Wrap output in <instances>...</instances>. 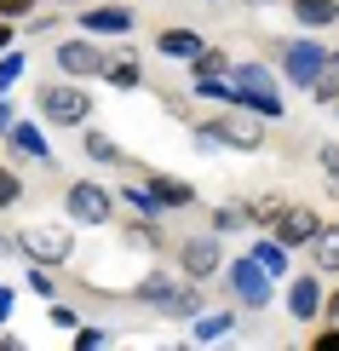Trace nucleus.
<instances>
[{"label": "nucleus", "instance_id": "obj_27", "mask_svg": "<svg viewBox=\"0 0 339 351\" xmlns=\"http://www.w3.org/2000/svg\"><path fill=\"white\" fill-rule=\"evenodd\" d=\"M115 208H127L132 219H167V213H161V202H155V196H150L144 184H121V196H115Z\"/></svg>", "mask_w": 339, "mask_h": 351}, {"label": "nucleus", "instance_id": "obj_11", "mask_svg": "<svg viewBox=\"0 0 339 351\" xmlns=\"http://www.w3.org/2000/svg\"><path fill=\"white\" fill-rule=\"evenodd\" d=\"M288 317L299 328H311V323H322V282H316V271H299L288 282Z\"/></svg>", "mask_w": 339, "mask_h": 351}, {"label": "nucleus", "instance_id": "obj_34", "mask_svg": "<svg viewBox=\"0 0 339 351\" xmlns=\"http://www.w3.org/2000/svg\"><path fill=\"white\" fill-rule=\"evenodd\" d=\"M311 351H339V323H311Z\"/></svg>", "mask_w": 339, "mask_h": 351}, {"label": "nucleus", "instance_id": "obj_19", "mask_svg": "<svg viewBox=\"0 0 339 351\" xmlns=\"http://www.w3.org/2000/svg\"><path fill=\"white\" fill-rule=\"evenodd\" d=\"M305 247H311V265H316L322 276H339V225H328V219H322L316 237L305 242Z\"/></svg>", "mask_w": 339, "mask_h": 351}, {"label": "nucleus", "instance_id": "obj_26", "mask_svg": "<svg viewBox=\"0 0 339 351\" xmlns=\"http://www.w3.org/2000/svg\"><path fill=\"white\" fill-rule=\"evenodd\" d=\"M247 259H253L264 276H288V247L276 242V237H259L253 247H247Z\"/></svg>", "mask_w": 339, "mask_h": 351}, {"label": "nucleus", "instance_id": "obj_32", "mask_svg": "<svg viewBox=\"0 0 339 351\" xmlns=\"http://www.w3.org/2000/svg\"><path fill=\"white\" fill-rule=\"evenodd\" d=\"M18 81H23V52L6 47V52H0V93H12Z\"/></svg>", "mask_w": 339, "mask_h": 351}, {"label": "nucleus", "instance_id": "obj_18", "mask_svg": "<svg viewBox=\"0 0 339 351\" xmlns=\"http://www.w3.org/2000/svg\"><path fill=\"white\" fill-rule=\"evenodd\" d=\"M0 138H6V144H12L18 156H35V162H52V144H47V133H40L35 121H18V115H12V127H6Z\"/></svg>", "mask_w": 339, "mask_h": 351}, {"label": "nucleus", "instance_id": "obj_3", "mask_svg": "<svg viewBox=\"0 0 339 351\" xmlns=\"http://www.w3.org/2000/svg\"><path fill=\"white\" fill-rule=\"evenodd\" d=\"M35 110L47 115L52 127H81V121H92V93H86L81 81L64 75V81H47L35 93Z\"/></svg>", "mask_w": 339, "mask_h": 351}, {"label": "nucleus", "instance_id": "obj_1", "mask_svg": "<svg viewBox=\"0 0 339 351\" xmlns=\"http://www.w3.org/2000/svg\"><path fill=\"white\" fill-rule=\"evenodd\" d=\"M12 242H18V254L29 265H47V271L75 259V225H69V219H35V225H23Z\"/></svg>", "mask_w": 339, "mask_h": 351}, {"label": "nucleus", "instance_id": "obj_38", "mask_svg": "<svg viewBox=\"0 0 339 351\" xmlns=\"http://www.w3.org/2000/svg\"><path fill=\"white\" fill-rule=\"evenodd\" d=\"M47 317H52L58 328H75V323H81V317H75V305H64V300H52V311H47Z\"/></svg>", "mask_w": 339, "mask_h": 351}, {"label": "nucleus", "instance_id": "obj_4", "mask_svg": "<svg viewBox=\"0 0 339 351\" xmlns=\"http://www.w3.org/2000/svg\"><path fill=\"white\" fill-rule=\"evenodd\" d=\"M208 127H213V138L225 150H242V156L264 150V115L242 110V104H218V115H208Z\"/></svg>", "mask_w": 339, "mask_h": 351}, {"label": "nucleus", "instance_id": "obj_8", "mask_svg": "<svg viewBox=\"0 0 339 351\" xmlns=\"http://www.w3.org/2000/svg\"><path fill=\"white\" fill-rule=\"evenodd\" d=\"M104 47H98L92 35H75V40H58V52H52V64H58V75H69V81H98L104 75Z\"/></svg>", "mask_w": 339, "mask_h": 351}, {"label": "nucleus", "instance_id": "obj_14", "mask_svg": "<svg viewBox=\"0 0 339 351\" xmlns=\"http://www.w3.org/2000/svg\"><path fill=\"white\" fill-rule=\"evenodd\" d=\"M201 305H208V300H201V282H190V276H179V282H173L167 294H161V300L150 305V311H161V317H173V323H190V317H196Z\"/></svg>", "mask_w": 339, "mask_h": 351}, {"label": "nucleus", "instance_id": "obj_2", "mask_svg": "<svg viewBox=\"0 0 339 351\" xmlns=\"http://www.w3.org/2000/svg\"><path fill=\"white\" fill-rule=\"evenodd\" d=\"M230 86H236V104L242 110L264 115V121H282V81L264 64H230Z\"/></svg>", "mask_w": 339, "mask_h": 351}, {"label": "nucleus", "instance_id": "obj_9", "mask_svg": "<svg viewBox=\"0 0 339 351\" xmlns=\"http://www.w3.org/2000/svg\"><path fill=\"white\" fill-rule=\"evenodd\" d=\"M271 52L282 58V81H293V86L305 93V86L316 81V69H322V52H328V47H316L311 35H299V40H276Z\"/></svg>", "mask_w": 339, "mask_h": 351}, {"label": "nucleus", "instance_id": "obj_43", "mask_svg": "<svg viewBox=\"0 0 339 351\" xmlns=\"http://www.w3.org/2000/svg\"><path fill=\"white\" fill-rule=\"evenodd\" d=\"M242 6H282V0H242Z\"/></svg>", "mask_w": 339, "mask_h": 351}, {"label": "nucleus", "instance_id": "obj_17", "mask_svg": "<svg viewBox=\"0 0 339 351\" xmlns=\"http://www.w3.org/2000/svg\"><path fill=\"white\" fill-rule=\"evenodd\" d=\"M75 133H81V150H86V162H98V167H127V150H121V144H115L110 133H104V127H75Z\"/></svg>", "mask_w": 339, "mask_h": 351}, {"label": "nucleus", "instance_id": "obj_44", "mask_svg": "<svg viewBox=\"0 0 339 351\" xmlns=\"http://www.w3.org/2000/svg\"><path fill=\"white\" fill-rule=\"evenodd\" d=\"M208 6H218V0H208Z\"/></svg>", "mask_w": 339, "mask_h": 351}, {"label": "nucleus", "instance_id": "obj_42", "mask_svg": "<svg viewBox=\"0 0 339 351\" xmlns=\"http://www.w3.org/2000/svg\"><path fill=\"white\" fill-rule=\"evenodd\" d=\"M12 115H18V110H12V104H6V93H0V133L12 127Z\"/></svg>", "mask_w": 339, "mask_h": 351}, {"label": "nucleus", "instance_id": "obj_37", "mask_svg": "<svg viewBox=\"0 0 339 351\" xmlns=\"http://www.w3.org/2000/svg\"><path fill=\"white\" fill-rule=\"evenodd\" d=\"M35 6H40V0H0V18H12V23H18V18H29Z\"/></svg>", "mask_w": 339, "mask_h": 351}, {"label": "nucleus", "instance_id": "obj_13", "mask_svg": "<svg viewBox=\"0 0 339 351\" xmlns=\"http://www.w3.org/2000/svg\"><path fill=\"white\" fill-rule=\"evenodd\" d=\"M201 47H208V35H201V29H190V23H167V29L155 35V52L167 58V64H190Z\"/></svg>", "mask_w": 339, "mask_h": 351}, {"label": "nucleus", "instance_id": "obj_16", "mask_svg": "<svg viewBox=\"0 0 339 351\" xmlns=\"http://www.w3.org/2000/svg\"><path fill=\"white\" fill-rule=\"evenodd\" d=\"M144 190L161 202V213L190 208V202H196V184H190V179H173V173H144Z\"/></svg>", "mask_w": 339, "mask_h": 351}, {"label": "nucleus", "instance_id": "obj_36", "mask_svg": "<svg viewBox=\"0 0 339 351\" xmlns=\"http://www.w3.org/2000/svg\"><path fill=\"white\" fill-rule=\"evenodd\" d=\"M69 334H75V346H81V351H98V346H110V334H104V328H81V323H75Z\"/></svg>", "mask_w": 339, "mask_h": 351}, {"label": "nucleus", "instance_id": "obj_31", "mask_svg": "<svg viewBox=\"0 0 339 351\" xmlns=\"http://www.w3.org/2000/svg\"><path fill=\"white\" fill-rule=\"evenodd\" d=\"M18 202H23V173H12L6 162H0V213L18 208Z\"/></svg>", "mask_w": 339, "mask_h": 351}, {"label": "nucleus", "instance_id": "obj_10", "mask_svg": "<svg viewBox=\"0 0 339 351\" xmlns=\"http://www.w3.org/2000/svg\"><path fill=\"white\" fill-rule=\"evenodd\" d=\"M316 225H322V213L299 208V202H282V208H276V219H271L264 230H271V237H276V242H282L288 254H293V247H305V242L316 237Z\"/></svg>", "mask_w": 339, "mask_h": 351}, {"label": "nucleus", "instance_id": "obj_15", "mask_svg": "<svg viewBox=\"0 0 339 351\" xmlns=\"http://www.w3.org/2000/svg\"><path fill=\"white\" fill-rule=\"evenodd\" d=\"M98 81H110L115 93H138V86H144V58L132 52V47L110 52V58H104V75H98Z\"/></svg>", "mask_w": 339, "mask_h": 351}, {"label": "nucleus", "instance_id": "obj_23", "mask_svg": "<svg viewBox=\"0 0 339 351\" xmlns=\"http://www.w3.org/2000/svg\"><path fill=\"white\" fill-rule=\"evenodd\" d=\"M230 328H236V311H208V305H201V311L190 317V334H196L201 346H213V340H225Z\"/></svg>", "mask_w": 339, "mask_h": 351}, {"label": "nucleus", "instance_id": "obj_12", "mask_svg": "<svg viewBox=\"0 0 339 351\" xmlns=\"http://www.w3.org/2000/svg\"><path fill=\"white\" fill-rule=\"evenodd\" d=\"M138 12L132 6H81V35H132Z\"/></svg>", "mask_w": 339, "mask_h": 351}, {"label": "nucleus", "instance_id": "obj_41", "mask_svg": "<svg viewBox=\"0 0 339 351\" xmlns=\"http://www.w3.org/2000/svg\"><path fill=\"white\" fill-rule=\"evenodd\" d=\"M6 317H12V288L0 282V323H6Z\"/></svg>", "mask_w": 339, "mask_h": 351}, {"label": "nucleus", "instance_id": "obj_30", "mask_svg": "<svg viewBox=\"0 0 339 351\" xmlns=\"http://www.w3.org/2000/svg\"><path fill=\"white\" fill-rule=\"evenodd\" d=\"M316 167H322V190L339 202V144H322V150H316Z\"/></svg>", "mask_w": 339, "mask_h": 351}, {"label": "nucleus", "instance_id": "obj_7", "mask_svg": "<svg viewBox=\"0 0 339 351\" xmlns=\"http://www.w3.org/2000/svg\"><path fill=\"white\" fill-rule=\"evenodd\" d=\"M173 265H179V276H190V282H213L218 265H225V237H218V230L184 237L179 247H173Z\"/></svg>", "mask_w": 339, "mask_h": 351}, {"label": "nucleus", "instance_id": "obj_40", "mask_svg": "<svg viewBox=\"0 0 339 351\" xmlns=\"http://www.w3.org/2000/svg\"><path fill=\"white\" fill-rule=\"evenodd\" d=\"M6 47H18V29H12V18H0V52Z\"/></svg>", "mask_w": 339, "mask_h": 351}, {"label": "nucleus", "instance_id": "obj_35", "mask_svg": "<svg viewBox=\"0 0 339 351\" xmlns=\"http://www.w3.org/2000/svg\"><path fill=\"white\" fill-rule=\"evenodd\" d=\"M58 23H64V12H40V6L29 12V35H52Z\"/></svg>", "mask_w": 339, "mask_h": 351}, {"label": "nucleus", "instance_id": "obj_22", "mask_svg": "<svg viewBox=\"0 0 339 351\" xmlns=\"http://www.w3.org/2000/svg\"><path fill=\"white\" fill-rule=\"evenodd\" d=\"M121 242L138 247V254H161L167 237H161V219H121Z\"/></svg>", "mask_w": 339, "mask_h": 351}, {"label": "nucleus", "instance_id": "obj_39", "mask_svg": "<svg viewBox=\"0 0 339 351\" xmlns=\"http://www.w3.org/2000/svg\"><path fill=\"white\" fill-rule=\"evenodd\" d=\"M322 323H339V288H334V294H322Z\"/></svg>", "mask_w": 339, "mask_h": 351}, {"label": "nucleus", "instance_id": "obj_20", "mask_svg": "<svg viewBox=\"0 0 339 351\" xmlns=\"http://www.w3.org/2000/svg\"><path fill=\"white\" fill-rule=\"evenodd\" d=\"M208 219H213V230H218V237H236V230H253V225H259L253 202H218Z\"/></svg>", "mask_w": 339, "mask_h": 351}, {"label": "nucleus", "instance_id": "obj_28", "mask_svg": "<svg viewBox=\"0 0 339 351\" xmlns=\"http://www.w3.org/2000/svg\"><path fill=\"white\" fill-rule=\"evenodd\" d=\"M230 64L236 58L225 47H201L196 58H190V81H208V75H230Z\"/></svg>", "mask_w": 339, "mask_h": 351}, {"label": "nucleus", "instance_id": "obj_5", "mask_svg": "<svg viewBox=\"0 0 339 351\" xmlns=\"http://www.w3.org/2000/svg\"><path fill=\"white\" fill-rule=\"evenodd\" d=\"M64 213H69V225H81V230L115 225V190H104L98 179H75L64 190Z\"/></svg>", "mask_w": 339, "mask_h": 351}, {"label": "nucleus", "instance_id": "obj_29", "mask_svg": "<svg viewBox=\"0 0 339 351\" xmlns=\"http://www.w3.org/2000/svg\"><path fill=\"white\" fill-rule=\"evenodd\" d=\"M190 98H201V104H236V86H230V75H208V81H190Z\"/></svg>", "mask_w": 339, "mask_h": 351}, {"label": "nucleus", "instance_id": "obj_33", "mask_svg": "<svg viewBox=\"0 0 339 351\" xmlns=\"http://www.w3.org/2000/svg\"><path fill=\"white\" fill-rule=\"evenodd\" d=\"M23 288H29L35 300H52V294H58V282H52L47 265H29V271H23Z\"/></svg>", "mask_w": 339, "mask_h": 351}, {"label": "nucleus", "instance_id": "obj_24", "mask_svg": "<svg viewBox=\"0 0 339 351\" xmlns=\"http://www.w3.org/2000/svg\"><path fill=\"white\" fill-rule=\"evenodd\" d=\"M305 93H311V104H322V110L339 98V52H322V69H316V81L305 86Z\"/></svg>", "mask_w": 339, "mask_h": 351}, {"label": "nucleus", "instance_id": "obj_6", "mask_svg": "<svg viewBox=\"0 0 339 351\" xmlns=\"http://www.w3.org/2000/svg\"><path fill=\"white\" fill-rule=\"evenodd\" d=\"M218 271H225V288L247 305V311H271V300H276V276H264L247 254H242V259H225Z\"/></svg>", "mask_w": 339, "mask_h": 351}, {"label": "nucleus", "instance_id": "obj_25", "mask_svg": "<svg viewBox=\"0 0 339 351\" xmlns=\"http://www.w3.org/2000/svg\"><path fill=\"white\" fill-rule=\"evenodd\" d=\"M173 282H179V276H173L167 265H155V271H144V276H138V282H132V288H127V300H138V305H155V300H161V294H167V288H173Z\"/></svg>", "mask_w": 339, "mask_h": 351}, {"label": "nucleus", "instance_id": "obj_21", "mask_svg": "<svg viewBox=\"0 0 339 351\" xmlns=\"http://www.w3.org/2000/svg\"><path fill=\"white\" fill-rule=\"evenodd\" d=\"M288 12L299 29H334L339 23V0H288Z\"/></svg>", "mask_w": 339, "mask_h": 351}]
</instances>
